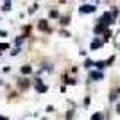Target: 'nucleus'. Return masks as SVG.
Returning a JSON list of instances; mask_svg holds the SVG:
<instances>
[{
	"label": "nucleus",
	"mask_w": 120,
	"mask_h": 120,
	"mask_svg": "<svg viewBox=\"0 0 120 120\" xmlns=\"http://www.w3.org/2000/svg\"><path fill=\"white\" fill-rule=\"evenodd\" d=\"M118 111H120V106H118Z\"/></svg>",
	"instance_id": "1"
}]
</instances>
